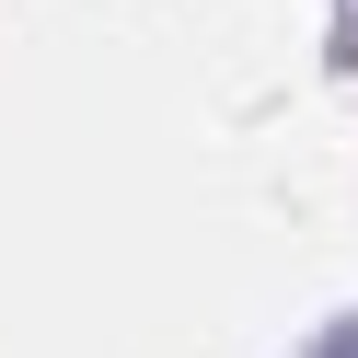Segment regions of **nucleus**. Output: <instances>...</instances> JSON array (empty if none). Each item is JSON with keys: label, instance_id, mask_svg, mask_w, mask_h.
Returning <instances> with one entry per match:
<instances>
[{"label": "nucleus", "instance_id": "obj_1", "mask_svg": "<svg viewBox=\"0 0 358 358\" xmlns=\"http://www.w3.org/2000/svg\"><path fill=\"white\" fill-rule=\"evenodd\" d=\"M312 358H358V324H335V335H324V347H312Z\"/></svg>", "mask_w": 358, "mask_h": 358}]
</instances>
